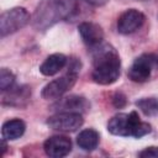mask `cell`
<instances>
[{"mask_svg": "<svg viewBox=\"0 0 158 158\" xmlns=\"http://www.w3.org/2000/svg\"><path fill=\"white\" fill-rule=\"evenodd\" d=\"M94 69L91 78L95 83L100 85H110L118 79L120 75V57L116 49L107 44L100 43L94 47L93 53Z\"/></svg>", "mask_w": 158, "mask_h": 158, "instance_id": "1", "label": "cell"}, {"mask_svg": "<svg viewBox=\"0 0 158 158\" xmlns=\"http://www.w3.org/2000/svg\"><path fill=\"white\" fill-rule=\"evenodd\" d=\"M77 6V0H41L36 7L32 25L37 30H46L56 22L68 19Z\"/></svg>", "mask_w": 158, "mask_h": 158, "instance_id": "2", "label": "cell"}, {"mask_svg": "<svg viewBox=\"0 0 158 158\" xmlns=\"http://www.w3.org/2000/svg\"><path fill=\"white\" fill-rule=\"evenodd\" d=\"M107 131L115 136L141 138L151 132V125L139 120V116L136 111L130 114H117L110 118L107 123Z\"/></svg>", "mask_w": 158, "mask_h": 158, "instance_id": "3", "label": "cell"}, {"mask_svg": "<svg viewBox=\"0 0 158 158\" xmlns=\"http://www.w3.org/2000/svg\"><path fill=\"white\" fill-rule=\"evenodd\" d=\"M80 70V63L75 59L72 60V64L69 65L68 72L62 75L60 78H57L52 81H49L44 88L42 89V98L46 100H57L60 99V96L67 93L77 81L78 73Z\"/></svg>", "mask_w": 158, "mask_h": 158, "instance_id": "4", "label": "cell"}, {"mask_svg": "<svg viewBox=\"0 0 158 158\" xmlns=\"http://www.w3.org/2000/svg\"><path fill=\"white\" fill-rule=\"evenodd\" d=\"M28 22H30V14L25 7H14L2 12L0 16L1 37H5L23 28Z\"/></svg>", "mask_w": 158, "mask_h": 158, "instance_id": "5", "label": "cell"}, {"mask_svg": "<svg viewBox=\"0 0 158 158\" xmlns=\"http://www.w3.org/2000/svg\"><path fill=\"white\" fill-rule=\"evenodd\" d=\"M84 123V118L80 112H68L59 111L47 120V125L56 131L63 132H74L81 127Z\"/></svg>", "mask_w": 158, "mask_h": 158, "instance_id": "6", "label": "cell"}, {"mask_svg": "<svg viewBox=\"0 0 158 158\" xmlns=\"http://www.w3.org/2000/svg\"><path fill=\"white\" fill-rule=\"evenodd\" d=\"M157 63V57L152 53H143L135 59L132 65L130 67L127 75L132 81L143 83L148 80L151 77V72L153 65Z\"/></svg>", "mask_w": 158, "mask_h": 158, "instance_id": "7", "label": "cell"}, {"mask_svg": "<svg viewBox=\"0 0 158 158\" xmlns=\"http://www.w3.org/2000/svg\"><path fill=\"white\" fill-rule=\"evenodd\" d=\"M144 22V15L136 10L130 9L122 12L117 20V30L122 35H130L137 31Z\"/></svg>", "mask_w": 158, "mask_h": 158, "instance_id": "8", "label": "cell"}, {"mask_svg": "<svg viewBox=\"0 0 158 158\" xmlns=\"http://www.w3.org/2000/svg\"><path fill=\"white\" fill-rule=\"evenodd\" d=\"M43 149L52 158H62L72 151V141L65 136H52L44 141Z\"/></svg>", "mask_w": 158, "mask_h": 158, "instance_id": "9", "label": "cell"}, {"mask_svg": "<svg viewBox=\"0 0 158 158\" xmlns=\"http://www.w3.org/2000/svg\"><path fill=\"white\" fill-rule=\"evenodd\" d=\"M78 30H79L83 42L85 44H88L89 47H95V46L100 44L104 40V31L95 22H90V21L81 22L79 25Z\"/></svg>", "mask_w": 158, "mask_h": 158, "instance_id": "10", "label": "cell"}, {"mask_svg": "<svg viewBox=\"0 0 158 158\" xmlns=\"http://www.w3.org/2000/svg\"><path fill=\"white\" fill-rule=\"evenodd\" d=\"M31 96V90L27 86H11L2 91V102L10 106H22Z\"/></svg>", "mask_w": 158, "mask_h": 158, "instance_id": "11", "label": "cell"}, {"mask_svg": "<svg viewBox=\"0 0 158 158\" xmlns=\"http://www.w3.org/2000/svg\"><path fill=\"white\" fill-rule=\"evenodd\" d=\"M65 64H67V57L62 53H54L44 59V62L40 65V72L43 75L51 77L57 74Z\"/></svg>", "mask_w": 158, "mask_h": 158, "instance_id": "12", "label": "cell"}, {"mask_svg": "<svg viewBox=\"0 0 158 158\" xmlns=\"http://www.w3.org/2000/svg\"><path fill=\"white\" fill-rule=\"evenodd\" d=\"M56 107H58L60 111H68V112H83L89 107L88 101L85 100V98L83 96H78V95H70L67 96L62 100H59V102H57L54 105Z\"/></svg>", "mask_w": 158, "mask_h": 158, "instance_id": "13", "label": "cell"}, {"mask_svg": "<svg viewBox=\"0 0 158 158\" xmlns=\"http://www.w3.org/2000/svg\"><path fill=\"white\" fill-rule=\"evenodd\" d=\"M25 130H26V125L22 120L12 118V120L6 121L2 125L1 135H2V138L7 141H14V139L20 138L25 133Z\"/></svg>", "mask_w": 158, "mask_h": 158, "instance_id": "14", "label": "cell"}, {"mask_svg": "<svg viewBox=\"0 0 158 158\" xmlns=\"http://www.w3.org/2000/svg\"><path fill=\"white\" fill-rule=\"evenodd\" d=\"M99 133L93 128H85L79 132L77 137V143L79 148L86 152L94 151L99 144Z\"/></svg>", "mask_w": 158, "mask_h": 158, "instance_id": "15", "label": "cell"}, {"mask_svg": "<svg viewBox=\"0 0 158 158\" xmlns=\"http://www.w3.org/2000/svg\"><path fill=\"white\" fill-rule=\"evenodd\" d=\"M136 106L148 117L158 116V99L156 98H143L136 101Z\"/></svg>", "mask_w": 158, "mask_h": 158, "instance_id": "16", "label": "cell"}, {"mask_svg": "<svg viewBox=\"0 0 158 158\" xmlns=\"http://www.w3.org/2000/svg\"><path fill=\"white\" fill-rule=\"evenodd\" d=\"M15 83V75L6 68H2L0 72V89L1 91H5L10 89Z\"/></svg>", "mask_w": 158, "mask_h": 158, "instance_id": "17", "label": "cell"}, {"mask_svg": "<svg viewBox=\"0 0 158 158\" xmlns=\"http://www.w3.org/2000/svg\"><path fill=\"white\" fill-rule=\"evenodd\" d=\"M142 158H158V147H147L138 153Z\"/></svg>", "mask_w": 158, "mask_h": 158, "instance_id": "18", "label": "cell"}, {"mask_svg": "<svg viewBox=\"0 0 158 158\" xmlns=\"http://www.w3.org/2000/svg\"><path fill=\"white\" fill-rule=\"evenodd\" d=\"M127 100H126V96L122 94V93H116L114 96H112V104L117 109H121L126 105Z\"/></svg>", "mask_w": 158, "mask_h": 158, "instance_id": "19", "label": "cell"}, {"mask_svg": "<svg viewBox=\"0 0 158 158\" xmlns=\"http://www.w3.org/2000/svg\"><path fill=\"white\" fill-rule=\"evenodd\" d=\"M85 1L94 6H101V5H105L109 0H85Z\"/></svg>", "mask_w": 158, "mask_h": 158, "instance_id": "20", "label": "cell"}, {"mask_svg": "<svg viewBox=\"0 0 158 158\" xmlns=\"http://www.w3.org/2000/svg\"><path fill=\"white\" fill-rule=\"evenodd\" d=\"M1 147H2L1 148V154H4L5 151H6V148H7L6 147V143H5V138H2V141H1Z\"/></svg>", "mask_w": 158, "mask_h": 158, "instance_id": "21", "label": "cell"}, {"mask_svg": "<svg viewBox=\"0 0 158 158\" xmlns=\"http://www.w3.org/2000/svg\"><path fill=\"white\" fill-rule=\"evenodd\" d=\"M157 64H158V58H157Z\"/></svg>", "mask_w": 158, "mask_h": 158, "instance_id": "22", "label": "cell"}]
</instances>
